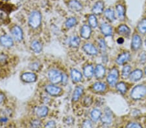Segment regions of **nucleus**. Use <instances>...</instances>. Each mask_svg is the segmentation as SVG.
<instances>
[{"label":"nucleus","instance_id":"f257e3e1","mask_svg":"<svg viewBox=\"0 0 146 128\" xmlns=\"http://www.w3.org/2000/svg\"><path fill=\"white\" fill-rule=\"evenodd\" d=\"M146 95V87L143 85H138L135 86L132 89L130 96L131 98L135 100H138L143 98Z\"/></svg>","mask_w":146,"mask_h":128},{"label":"nucleus","instance_id":"f03ea898","mask_svg":"<svg viewBox=\"0 0 146 128\" xmlns=\"http://www.w3.org/2000/svg\"><path fill=\"white\" fill-rule=\"evenodd\" d=\"M42 15L40 12L37 11H33L29 18V24L33 29H36L41 24Z\"/></svg>","mask_w":146,"mask_h":128},{"label":"nucleus","instance_id":"7ed1b4c3","mask_svg":"<svg viewBox=\"0 0 146 128\" xmlns=\"http://www.w3.org/2000/svg\"><path fill=\"white\" fill-rule=\"evenodd\" d=\"M119 78V72L116 69H112L108 75L107 78V81L109 84L114 87L116 85Z\"/></svg>","mask_w":146,"mask_h":128},{"label":"nucleus","instance_id":"20e7f679","mask_svg":"<svg viewBox=\"0 0 146 128\" xmlns=\"http://www.w3.org/2000/svg\"><path fill=\"white\" fill-rule=\"evenodd\" d=\"M48 77L51 82L53 83H57L62 80V74L57 70L52 69L49 71Z\"/></svg>","mask_w":146,"mask_h":128},{"label":"nucleus","instance_id":"39448f33","mask_svg":"<svg viewBox=\"0 0 146 128\" xmlns=\"http://www.w3.org/2000/svg\"><path fill=\"white\" fill-rule=\"evenodd\" d=\"M142 41L141 37L138 34H135L133 36L131 41V49L133 51H138L142 47Z\"/></svg>","mask_w":146,"mask_h":128},{"label":"nucleus","instance_id":"423d86ee","mask_svg":"<svg viewBox=\"0 0 146 128\" xmlns=\"http://www.w3.org/2000/svg\"><path fill=\"white\" fill-rule=\"evenodd\" d=\"M11 34L16 41H20L23 38V32L21 28L15 25L11 29Z\"/></svg>","mask_w":146,"mask_h":128},{"label":"nucleus","instance_id":"0eeeda50","mask_svg":"<svg viewBox=\"0 0 146 128\" xmlns=\"http://www.w3.org/2000/svg\"><path fill=\"white\" fill-rule=\"evenodd\" d=\"M101 122L105 125H110L112 122V114L110 109L107 108L105 110V114L101 117Z\"/></svg>","mask_w":146,"mask_h":128},{"label":"nucleus","instance_id":"6e6552de","mask_svg":"<svg viewBox=\"0 0 146 128\" xmlns=\"http://www.w3.org/2000/svg\"><path fill=\"white\" fill-rule=\"evenodd\" d=\"M82 49L87 54L94 56L98 54V50L95 46L91 43H86L82 46Z\"/></svg>","mask_w":146,"mask_h":128},{"label":"nucleus","instance_id":"1a4fd4ad","mask_svg":"<svg viewBox=\"0 0 146 128\" xmlns=\"http://www.w3.org/2000/svg\"><path fill=\"white\" fill-rule=\"evenodd\" d=\"M131 59V54L129 52H123L120 54L116 58V62L118 65H123Z\"/></svg>","mask_w":146,"mask_h":128},{"label":"nucleus","instance_id":"9d476101","mask_svg":"<svg viewBox=\"0 0 146 128\" xmlns=\"http://www.w3.org/2000/svg\"><path fill=\"white\" fill-rule=\"evenodd\" d=\"M143 77V72L142 70L140 69H135L133 71H132L130 75H129V78L130 79L131 81H133V82H136V81H138L142 79Z\"/></svg>","mask_w":146,"mask_h":128},{"label":"nucleus","instance_id":"9b49d317","mask_svg":"<svg viewBox=\"0 0 146 128\" xmlns=\"http://www.w3.org/2000/svg\"><path fill=\"white\" fill-rule=\"evenodd\" d=\"M46 91L47 93H49L50 95H52V96H58L62 93V89L60 87L52 85H47Z\"/></svg>","mask_w":146,"mask_h":128},{"label":"nucleus","instance_id":"f8f14e48","mask_svg":"<svg viewBox=\"0 0 146 128\" xmlns=\"http://www.w3.org/2000/svg\"><path fill=\"white\" fill-rule=\"evenodd\" d=\"M104 3L103 1H99L96 2L95 5L93 6L92 7V12L94 14L96 15H100L101 14H102L104 12Z\"/></svg>","mask_w":146,"mask_h":128},{"label":"nucleus","instance_id":"ddd939ff","mask_svg":"<svg viewBox=\"0 0 146 128\" xmlns=\"http://www.w3.org/2000/svg\"><path fill=\"white\" fill-rule=\"evenodd\" d=\"M21 78L24 82L31 83L36 80V76L33 73H25L21 76Z\"/></svg>","mask_w":146,"mask_h":128},{"label":"nucleus","instance_id":"4468645a","mask_svg":"<svg viewBox=\"0 0 146 128\" xmlns=\"http://www.w3.org/2000/svg\"><path fill=\"white\" fill-rule=\"evenodd\" d=\"M101 31L105 36H110L112 35V28L107 23H103L100 26Z\"/></svg>","mask_w":146,"mask_h":128},{"label":"nucleus","instance_id":"2eb2a0df","mask_svg":"<svg viewBox=\"0 0 146 128\" xmlns=\"http://www.w3.org/2000/svg\"><path fill=\"white\" fill-rule=\"evenodd\" d=\"M0 43L4 47H9L13 46V40L11 36L8 35H3L0 37Z\"/></svg>","mask_w":146,"mask_h":128},{"label":"nucleus","instance_id":"dca6fc26","mask_svg":"<svg viewBox=\"0 0 146 128\" xmlns=\"http://www.w3.org/2000/svg\"><path fill=\"white\" fill-rule=\"evenodd\" d=\"M92 34L91 27L89 25H84L81 27V36L82 38L88 39L90 38Z\"/></svg>","mask_w":146,"mask_h":128},{"label":"nucleus","instance_id":"f3484780","mask_svg":"<svg viewBox=\"0 0 146 128\" xmlns=\"http://www.w3.org/2000/svg\"><path fill=\"white\" fill-rule=\"evenodd\" d=\"M117 33L122 36L127 37L131 34V29L127 25L125 24L120 25L117 28Z\"/></svg>","mask_w":146,"mask_h":128},{"label":"nucleus","instance_id":"a211bd4d","mask_svg":"<svg viewBox=\"0 0 146 128\" xmlns=\"http://www.w3.org/2000/svg\"><path fill=\"white\" fill-rule=\"evenodd\" d=\"M105 68L102 65H98L96 67L94 70V74H95L96 77L98 79L103 78L105 74Z\"/></svg>","mask_w":146,"mask_h":128},{"label":"nucleus","instance_id":"6ab92c4d","mask_svg":"<svg viewBox=\"0 0 146 128\" xmlns=\"http://www.w3.org/2000/svg\"><path fill=\"white\" fill-rule=\"evenodd\" d=\"M68 6L70 9L74 11H81L82 9V4L77 0H71L68 3Z\"/></svg>","mask_w":146,"mask_h":128},{"label":"nucleus","instance_id":"aec40b11","mask_svg":"<svg viewBox=\"0 0 146 128\" xmlns=\"http://www.w3.org/2000/svg\"><path fill=\"white\" fill-rule=\"evenodd\" d=\"M116 11L119 19L123 20L125 16V6L123 5L121 3L116 5Z\"/></svg>","mask_w":146,"mask_h":128},{"label":"nucleus","instance_id":"412c9836","mask_svg":"<svg viewBox=\"0 0 146 128\" xmlns=\"http://www.w3.org/2000/svg\"><path fill=\"white\" fill-rule=\"evenodd\" d=\"M104 16L110 22H113L116 20L115 12L112 9H107L104 11Z\"/></svg>","mask_w":146,"mask_h":128},{"label":"nucleus","instance_id":"4be33fe9","mask_svg":"<svg viewBox=\"0 0 146 128\" xmlns=\"http://www.w3.org/2000/svg\"><path fill=\"white\" fill-rule=\"evenodd\" d=\"M84 76L86 78H90L94 75V69L92 66L91 65H87L83 68Z\"/></svg>","mask_w":146,"mask_h":128},{"label":"nucleus","instance_id":"5701e85b","mask_svg":"<svg viewBox=\"0 0 146 128\" xmlns=\"http://www.w3.org/2000/svg\"><path fill=\"white\" fill-rule=\"evenodd\" d=\"M137 29L140 34L143 35L146 34V18H143L139 22L137 25Z\"/></svg>","mask_w":146,"mask_h":128},{"label":"nucleus","instance_id":"b1692460","mask_svg":"<svg viewBox=\"0 0 146 128\" xmlns=\"http://www.w3.org/2000/svg\"><path fill=\"white\" fill-rule=\"evenodd\" d=\"M71 76H72V79L73 80V81H75V82H79V81H81L82 78V74L76 69L72 70Z\"/></svg>","mask_w":146,"mask_h":128},{"label":"nucleus","instance_id":"393cba45","mask_svg":"<svg viewBox=\"0 0 146 128\" xmlns=\"http://www.w3.org/2000/svg\"><path fill=\"white\" fill-rule=\"evenodd\" d=\"M48 113V109L46 106H41L36 109V115L40 118L44 117Z\"/></svg>","mask_w":146,"mask_h":128},{"label":"nucleus","instance_id":"a878e982","mask_svg":"<svg viewBox=\"0 0 146 128\" xmlns=\"http://www.w3.org/2000/svg\"><path fill=\"white\" fill-rule=\"evenodd\" d=\"M116 89L117 91L119 92L121 95L125 94L127 91V86L125 83H124L123 81H120V82L116 83Z\"/></svg>","mask_w":146,"mask_h":128},{"label":"nucleus","instance_id":"bb28decb","mask_svg":"<svg viewBox=\"0 0 146 128\" xmlns=\"http://www.w3.org/2000/svg\"><path fill=\"white\" fill-rule=\"evenodd\" d=\"M93 89L96 92H103L107 89V85L102 82H96L93 85Z\"/></svg>","mask_w":146,"mask_h":128},{"label":"nucleus","instance_id":"cd10ccee","mask_svg":"<svg viewBox=\"0 0 146 128\" xmlns=\"http://www.w3.org/2000/svg\"><path fill=\"white\" fill-rule=\"evenodd\" d=\"M82 93H83V88L81 86H78L75 88V89L73 94V100L74 101H77L80 98V97L82 96Z\"/></svg>","mask_w":146,"mask_h":128},{"label":"nucleus","instance_id":"c85d7f7f","mask_svg":"<svg viewBox=\"0 0 146 128\" xmlns=\"http://www.w3.org/2000/svg\"><path fill=\"white\" fill-rule=\"evenodd\" d=\"M32 50L36 53H40L42 50V45L40 41L35 40L31 43Z\"/></svg>","mask_w":146,"mask_h":128},{"label":"nucleus","instance_id":"c756f323","mask_svg":"<svg viewBox=\"0 0 146 128\" xmlns=\"http://www.w3.org/2000/svg\"><path fill=\"white\" fill-rule=\"evenodd\" d=\"M91 118L94 122H97L101 117V112L100 109H94L90 113Z\"/></svg>","mask_w":146,"mask_h":128},{"label":"nucleus","instance_id":"7c9ffc66","mask_svg":"<svg viewBox=\"0 0 146 128\" xmlns=\"http://www.w3.org/2000/svg\"><path fill=\"white\" fill-rule=\"evenodd\" d=\"M69 43L70 46H72V47H78L80 45V43H81V39L78 36H74L70 38Z\"/></svg>","mask_w":146,"mask_h":128},{"label":"nucleus","instance_id":"2f4dec72","mask_svg":"<svg viewBox=\"0 0 146 128\" xmlns=\"http://www.w3.org/2000/svg\"><path fill=\"white\" fill-rule=\"evenodd\" d=\"M89 25L92 28H96L98 27V20L95 14H91L88 17Z\"/></svg>","mask_w":146,"mask_h":128},{"label":"nucleus","instance_id":"473e14b6","mask_svg":"<svg viewBox=\"0 0 146 128\" xmlns=\"http://www.w3.org/2000/svg\"><path fill=\"white\" fill-rule=\"evenodd\" d=\"M131 73V67L130 66H129V65L125 66L121 71L122 77L124 78H128L129 75H130Z\"/></svg>","mask_w":146,"mask_h":128},{"label":"nucleus","instance_id":"72a5a7b5","mask_svg":"<svg viewBox=\"0 0 146 128\" xmlns=\"http://www.w3.org/2000/svg\"><path fill=\"white\" fill-rule=\"evenodd\" d=\"M77 23V21L75 18H70L68 19L66 22V26L67 28H72L76 25Z\"/></svg>","mask_w":146,"mask_h":128},{"label":"nucleus","instance_id":"f704fd0d","mask_svg":"<svg viewBox=\"0 0 146 128\" xmlns=\"http://www.w3.org/2000/svg\"><path fill=\"white\" fill-rule=\"evenodd\" d=\"M92 102V98L90 96H86V97H84L83 100H82V104H83V106L85 107V108H88V107L91 106Z\"/></svg>","mask_w":146,"mask_h":128},{"label":"nucleus","instance_id":"c9c22d12","mask_svg":"<svg viewBox=\"0 0 146 128\" xmlns=\"http://www.w3.org/2000/svg\"><path fill=\"white\" fill-rule=\"evenodd\" d=\"M98 43H99V47H100V49L102 51H105L106 49H107V45H106V43L104 39H99Z\"/></svg>","mask_w":146,"mask_h":128},{"label":"nucleus","instance_id":"e433bc0d","mask_svg":"<svg viewBox=\"0 0 146 128\" xmlns=\"http://www.w3.org/2000/svg\"><path fill=\"white\" fill-rule=\"evenodd\" d=\"M7 20H9V18L6 14L3 12H0V23H7Z\"/></svg>","mask_w":146,"mask_h":128},{"label":"nucleus","instance_id":"4c0bfd02","mask_svg":"<svg viewBox=\"0 0 146 128\" xmlns=\"http://www.w3.org/2000/svg\"><path fill=\"white\" fill-rule=\"evenodd\" d=\"M127 127H142V125L138 122H131L127 125Z\"/></svg>","mask_w":146,"mask_h":128},{"label":"nucleus","instance_id":"58836bf2","mask_svg":"<svg viewBox=\"0 0 146 128\" xmlns=\"http://www.w3.org/2000/svg\"><path fill=\"white\" fill-rule=\"evenodd\" d=\"M82 126H83L84 127H92V123L91 122L90 120H86L83 122Z\"/></svg>","mask_w":146,"mask_h":128},{"label":"nucleus","instance_id":"ea45409f","mask_svg":"<svg viewBox=\"0 0 146 128\" xmlns=\"http://www.w3.org/2000/svg\"><path fill=\"white\" fill-rule=\"evenodd\" d=\"M31 125L33 127H38L41 125V122L39 120H34L31 122Z\"/></svg>","mask_w":146,"mask_h":128},{"label":"nucleus","instance_id":"a19ab883","mask_svg":"<svg viewBox=\"0 0 146 128\" xmlns=\"http://www.w3.org/2000/svg\"><path fill=\"white\" fill-rule=\"evenodd\" d=\"M7 62V56L4 54H0V66H3Z\"/></svg>","mask_w":146,"mask_h":128},{"label":"nucleus","instance_id":"79ce46f5","mask_svg":"<svg viewBox=\"0 0 146 128\" xmlns=\"http://www.w3.org/2000/svg\"><path fill=\"white\" fill-rule=\"evenodd\" d=\"M139 60H140L141 64H144V63L146 62V54L144 53H143L140 54V59H139Z\"/></svg>","mask_w":146,"mask_h":128},{"label":"nucleus","instance_id":"37998d69","mask_svg":"<svg viewBox=\"0 0 146 128\" xmlns=\"http://www.w3.org/2000/svg\"><path fill=\"white\" fill-rule=\"evenodd\" d=\"M56 124L55 122L54 121H49V122H48L45 125L46 127H55Z\"/></svg>","mask_w":146,"mask_h":128},{"label":"nucleus","instance_id":"c03bdc74","mask_svg":"<svg viewBox=\"0 0 146 128\" xmlns=\"http://www.w3.org/2000/svg\"><path fill=\"white\" fill-rule=\"evenodd\" d=\"M74 120L73 119L72 117H70V116H69V117H67L66 118L65 123H66V124H68V125L72 124L73 123H74Z\"/></svg>","mask_w":146,"mask_h":128},{"label":"nucleus","instance_id":"a18cd8bd","mask_svg":"<svg viewBox=\"0 0 146 128\" xmlns=\"http://www.w3.org/2000/svg\"><path fill=\"white\" fill-rule=\"evenodd\" d=\"M39 64H38V63H33V64H32V66H31V69H33V70H35V71H36L38 69L39 67Z\"/></svg>","mask_w":146,"mask_h":128},{"label":"nucleus","instance_id":"49530a36","mask_svg":"<svg viewBox=\"0 0 146 128\" xmlns=\"http://www.w3.org/2000/svg\"><path fill=\"white\" fill-rule=\"evenodd\" d=\"M8 121V118L7 116H2L0 118V123H6Z\"/></svg>","mask_w":146,"mask_h":128},{"label":"nucleus","instance_id":"de8ad7c7","mask_svg":"<svg viewBox=\"0 0 146 128\" xmlns=\"http://www.w3.org/2000/svg\"><path fill=\"white\" fill-rule=\"evenodd\" d=\"M62 82H63V83H64V84H66L67 81H68V77H67V76L66 75V74H63V75H62Z\"/></svg>","mask_w":146,"mask_h":128},{"label":"nucleus","instance_id":"09e8293b","mask_svg":"<svg viewBox=\"0 0 146 128\" xmlns=\"http://www.w3.org/2000/svg\"><path fill=\"white\" fill-rule=\"evenodd\" d=\"M117 42L118 44H123L124 43V39L122 38V37H120V38H119L118 39H117Z\"/></svg>","mask_w":146,"mask_h":128},{"label":"nucleus","instance_id":"8fccbe9b","mask_svg":"<svg viewBox=\"0 0 146 128\" xmlns=\"http://www.w3.org/2000/svg\"><path fill=\"white\" fill-rule=\"evenodd\" d=\"M5 99V95L2 93H0V104H1Z\"/></svg>","mask_w":146,"mask_h":128},{"label":"nucleus","instance_id":"3c124183","mask_svg":"<svg viewBox=\"0 0 146 128\" xmlns=\"http://www.w3.org/2000/svg\"><path fill=\"white\" fill-rule=\"evenodd\" d=\"M144 73H145V76H146V67H145V69H144Z\"/></svg>","mask_w":146,"mask_h":128},{"label":"nucleus","instance_id":"603ef678","mask_svg":"<svg viewBox=\"0 0 146 128\" xmlns=\"http://www.w3.org/2000/svg\"><path fill=\"white\" fill-rule=\"evenodd\" d=\"M145 45H146V38H145Z\"/></svg>","mask_w":146,"mask_h":128},{"label":"nucleus","instance_id":"864d4df0","mask_svg":"<svg viewBox=\"0 0 146 128\" xmlns=\"http://www.w3.org/2000/svg\"><path fill=\"white\" fill-rule=\"evenodd\" d=\"M3 1H9V0H3Z\"/></svg>","mask_w":146,"mask_h":128}]
</instances>
